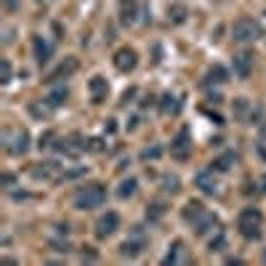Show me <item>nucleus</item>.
I'll list each match as a JSON object with an SVG mask.
<instances>
[{
	"label": "nucleus",
	"mask_w": 266,
	"mask_h": 266,
	"mask_svg": "<svg viewBox=\"0 0 266 266\" xmlns=\"http://www.w3.org/2000/svg\"><path fill=\"white\" fill-rule=\"evenodd\" d=\"M250 69H253V54H250V51H242V54H237V56H235V75L245 80V77L250 75Z\"/></svg>",
	"instance_id": "obj_10"
},
{
	"label": "nucleus",
	"mask_w": 266,
	"mask_h": 266,
	"mask_svg": "<svg viewBox=\"0 0 266 266\" xmlns=\"http://www.w3.org/2000/svg\"><path fill=\"white\" fill-rule=\"evenodd\" d=\"M218 248H224V235H218L216 239H210V250H218Z\"/></svg>",
	"instance_id": "obj_28"
},
{
	"label": "nucleus",
	"mask_w": 266,
	"mask_h": 266,
	"mask_svg": "<svg viewBox=\"0 0 266 266\" xmlns=\"http://www.w3.org/2000/svg\"><path fill=\"white\" fill-rule=\"evenodd\" d=\"M181 250H184V245H181V242H176V245H173V250H171V253H168V258H165V264H176V261H178V258H181Z\"/></svg>",
	"instance_id": "obj_24"
},
{
	"label": "nucleus",
	"mask_w": 266,
	"mask_h": 266,
	"mask_svg": "<svg viewBox=\"0 0 266 266\" xmlns=\"http://www.w3.org/2000/svg\"><path fill=\"white\" fill-rule=\"evenodd\" d=\"M133 192H136V178H128V181H122V184H120V189H118V194H120V197H131Z\"/></svg>",
	"instance_id": "obj_20"
},
{
	"label": "nucleus",
	"mask_w": 266,
	"mask_h": 266,
	"mask_svg": "<svg viewBox=\"0 0 266 266\" xmlns=\"http://www.w3.org/2000/svg\"><path fill=\"white\" fill-rule=\"evenodd\" d=\"M51 139H54V133H45V136H40V149H43V147H48V141H51Z\"/></svg>",
	"instance_id": "obj_31"
},
{
	"label": "nucleus",
	"mask_w": 266,
	"mask_h": 266,
	"mask_svg": "<svg viewBox=\"0 0 266 266\" xmlns=\"http://www.w3.org/2000/svg\"><path fill=\"white\" fill-rule=\"evenodd\" d=\"M32 45H35V59L40 61V64H45V61H48V56H51V48H48V43H45L40 35H35V37H32Z\"/></svg>",
	"instance_id": "obj_14"
},
{
	"label": "nucleus",
	"mask_w": 266,
	"mask_h": 266,
	"mask_svg": "<svg viewBox=\"0 0 266 266\" xmlns=\"http://www.w3.org/2000/svg\"><path fill=\"white\" fill-rule=\"evenodd\" d=\"M157 154H160V149L154 147V149H144V152H141V157H144V160H149V157H157Z\"/></svg>",
	"instance_id": "obj_29"
},
{
	"label": "nucleus",
	"mask_w": 266,
	"mask_h": 266,
	"mask_svg": "<svg viewBox=\"0 0 266 266\" xmlns=\"http://www.w3.org/2000/svg\"><path fill=\"white\" fill-rule=\"evenodd\" d=\"M144 245H147L144 239H125V242L120 245V253H122L125 258H136L141 250H144Z\"/></svg>",
	"instance_id": "obj_13"
},
{
	"label": "nucleus",
	"mask_w": 266,
	"mask_h": 266,
	"mask_svg": "<svg viewBox=\"0 0 266 266\" xmlns=\"http://www.w3.org/2000/svg\"><path fill=\"white\" fill-rule=\"evenodd\" d=\"M77 67H80V61L75 59V56H67L59 67L54 69V72H48V77H45V83H59V80H67L69 75L77 72Z\"/></svg>",
	"instance_id": "obj_6"
},
{
	"label": "nucleus",
	"mask_w": 266,
	"mask_h": 266,
	"mask_svg": "<svg viewBox=\"0 0 266 266\" xmlns=\"http://www.w3.org/2000/svg\"><path fill=\"white\" fill-rule=\"evenodd\" d=\"M3 184L11 186V184H14V176H11V173H5V176H3Z\"/></svg>",
	"instance_id": "obj_34"
},
{
	"label": "nucleus",
	"mask_w": 266,
	"mask_h": 266,
	"mask_svg": "<svg viewBox=\"0 0 266 266\" xmlns=\"http://www.w3.org/2000/svg\"><path fill=\"white\" fill-rule=\"evenodd\" d=\"M232 163H235V154H224V157H218L216 163H213V168H216V171H229Z\"/></svg>",
	"instance_id": "obj_22"
},
{
	"label": "nucleus",
	"mask_w": 266,
	"mask_h": 266,
	"mask_svg": "<svg viewBox=\"0 0 266 266\" xmlns=\"http://www.w3.org/2000/svg\"><path fill=\"white\" fill-rule=\"evenodd\" d=\"M232 37L239 43H250V40H256V37H261V27H258L253 19L242 16L239 22H235V27H232Z\"/></svg>",
	"instance_id": "obj_3"
},
{
	"label": "nucleus",
	"mask_w": 266,
	"mask_h": 266,
	"mask_svg": "<svg viewBox=\"0 0 266 266\" xmlns=\"http://www.w3.org/2000/svg\"><path fill=\"white\" fill-rule=\"evenodd\" d=\"M205 213L207 210H205V205L200 203V200H189V203L184 205V218H186V221H192V224H197Z\"/></svg>",
	"instance_id": "obj_11"
},
{
	"label": "nucleus",
	"mask_w": 266,
	"mask_h": 266,
	"mask_svg": "<svg viewBox=\"0 0 266 266\" xmlns=\"http://www.w3.org/2000/svg\"><path fill=\"white\" fill-rule=\"evenodd\" d=\"M88 90H90V101H93V104H101L104 99H107V93H109V83L104 80L101 75H96V77H90Z\"/></svg>",
	"instance_id": "obj_9"
},
{
	"label": "nucleus",
	"mask_w": 266,
	"mask_h": 266,
	"mask_svg": "<svg viewBox=\"0 0 266 266\" xmlns=\"http://www.w3.org/2000/svg\"><path fill=\"white\" fill-rule=\"evenodd\" d=\"M261 184H264V192H266V176H264V178H261Z\"/></svg>",
	"instance_id": "obj_36"
},
{
	"label": "nucleus",
	"mask_w": 266,
	"mask_h": 266,
	"mask_svg": "<svg viewBox=\"0 0 266 266\" xmlns=\"http://www.w3.org/2000/svg\"><path fill=\"white\" fill-rule=\"evenodd\" d=\"M186 16H189V11H186L184 5H171V8H168V19H171L173 24H184Z\"/></svg>",
	"instance_id": "obj_15"
},
{
	"label": "nucleus",
	"mask_w": 266,
	"mask_h": 266,
	"mask_svg": "<svg viewBox=\"0 0 266 266\" xmlns=\"http://www.w3.org/2000/svg\"><path fill=\"white\" fill-rule=\"evenodd\" d=\"M104 200H107V192H104L101 184H88V186H80L75 194V207L80 210H90V207H99Z\"/></svg>",
	"instance_id": "obj_2"
},
{
	"label": "nucleus",
	"mask_w": 266,
	"mask_h": 266,
	"mask_svg": "<svg viewBox=\"0 0 266 266\" xmlns=\"http://www.w3.org/2000/svg\"><path fill=\"white\" fill-rule=\"evenodd\" d=\"M115 69H118V72H133L136 69V64H139V54H136L133 48H120L118 54H115Z\"/></svg>",
	"instance_id": "obj_5"
},
{
	"label": "nucleus",
	"mask_w": 266,
	"mask_h": 266,
	"mask_svg": "<svg viewBox=\"0 0 266 266\" xmlns=\"http://www.w3.org/2000/svg\"><path fill=\"white\" fill-rule=\"evenodd\" d=\"M133 96H136V90H133V88H131V90H125V93H122V104H128V101L133 99Z\"/></svg>",
	"instance_id": "obj_30"
},
{
	"label": "nucleus",
	"mask_w": 266,
	"mask_h": 266,
	"mask_svg": "<svg viewBox=\"0 0 266 266\" xmlns=\"http://www.w3.org/2000/svg\"><path fill=\"white\" fill-rule=\"evenodd\" d=\"M88 144H90V147H88L90 152H101V149H104V147H101V139H90Z\"/></svg>",
	"instance_id": "obj_27"
},
{
	"label": "nucleus",
	"mask_w": 266,
	"mask_h": 266,
	"mask_svg": "<svg viewBox=\"0 0 266 266\" xmlns=\"http://www.w3.org/2000/svg\"><path fill=\"white\" fill-rule=\"evenodd\" d=\"M90 258V261H93V258H96V253H93V248H83V258Z\"/></svg>",
	"instance_id": "obj_32"
},
{
	"label": "nucleus",
	"mask_w": 266,
	"mask_h": 266,
	"mask_svg": "<svg viewBox=\"0 0 266 266\" xmlns=\"http://www.w3.org/2000/svg\"><path fill=\"white\" fill-rule=\"evenodd\" d=\"M197 186H200L203 192H207V194H213V192H216V181H213L210 176H207V173H200V176H197Z\"/></svg>",
	"instance_id": "obj_19"
},
{
	"label": "nucleus",
	"mask_w": 266,
	"mask_h": 266,
	"mask_svg": "<svg viewBox=\"0 0 266 266\" xmlns=\"http://www.w3.org/2000/svg\"><path fill=\"white\" fill-rule=\"evenodd\" d=\"M136 11H139V3H136V0H120V22L122 24H133Z\"/></svg>",
	"instance_id": "obj_12"
},
{
	"label": "nucleus",
	"mask_w": 266,
	"mask_h": 266,
	"mask_svg": "<svg viewBox=\"0 0 266 266\" xmlns=\"http://www.w3.org/2000/svg\"><path fill=\"white\" fill-rule=\"evenodd\" d=\"M0 83H11V61L8 59H0Z\"/></svg>",
	"instance_id": "obj_21"
},
{
	"label": "nucleus",
	"mask_w": 266,
	"mask_h": 266,
	"mask_svg": "<svg viewBox=\"0 0 266 266\" xmlns=\"http://www.w3.org/2000/svg\"><path fill=\"white\" fill-rule=\"evenodd\" d=\"M163 213H165V207H163V205H152V207L147 210V216H149V218H160Z\"/></svg>",
	"instance_id": "obj_26"
},
{
	"label": "nucleus",
	"mask_w": 266,
	"mask_h": 266,
	"mask_svg": "<svg viewBox=\"0 0 266 266\" xmlns=\"http://www.w3.org/2000/svg\"><path fill=\"white\" fill-rule=\"evenodd\" d=\"M160 107H163V112H176L178 104H176V99H173L171 93H165V96H163V104H160Z\"/></svg>",
	"instance_id": "obj_23"
},
{
	"label": "nucleus",
	"mask_w": 266,
	"mask_h": 266,
	"mask_svg": "<svg viewBox=\"0 0 266 266\" xmlns=\"http://www.w3.org/2000/svg\"><path fill=\"white\" fill-rule=\"evenodd\" d=\"M118 226H120V216L118 213H104V216L96 221V237L99 239H104V237H109V235H115L118 232Z\"/></svg>",
	"instance_id": "obj_7"
},
{
	"label": "nucleus",
	"mask_w": 266,
	"mask_h": 266,
	"mask_svg": "<svg viewBox=\"0 0 266 266\" xmlns=\"http://www.w3.org/2000/svg\"><path fill=\"white\" fill-rule=\"evenodd\" d=\"M45 101H48V107H51V109L61 107V104L67 101V88H56V90H54V93H51Z\"/></svg>",
	"instance_id": "obj_16"
},
{
	"label": "nucleus",
	"mask_w": 266,
	"mask_h": 266,
	"mask_svg": "<svg viewBox=\"0 0 266 266\" xmlns=\"http://www.w3.org/2000/svg\"><path fill=\"white\" fill-rule=\"evenodd\" d=\"M210 226H216V216H210V213H205V216L200 218L197 224H194V232H197V235H205V232L210 229Z\"/></svg>",
	"instance_id": "obj_18"
},
{
	"label": "nucleus",
	"mask_w": 266,
	"mask_h": 266,
	"mask_svg": "<svg viewBox=\"0 0 266 266\" xmlns=\"http://www.w3.org/2000/svg\"><path fill=\"white\" fill-rule=\"evenodd\" d=\"M261 224H264V216H261V210H256V207H245L237 218V229L245 239L261 237Z\"/></svg>",
	"instance_id": "obj_1"
},
{
	"label": "nucleus",
	"mask_w": 266,
	"mask_h": 266,
	"mask_svg": "<svg viewBox=\"0 0 266 266\" xmlns=\"http://www.w3.org/2000/svg\"><path fill=\"white\" fill-rule=\"evenodd\" d=\"M115 128H118V125H115V120H107V133H115Z\"/></svg>",
	"instance_id": "obj_33"
},
{
	"label": "nucleus",
	"mask_w": 266,
	"mask_h": 266,
	"mask_svg": "<svg viewBox=\"0 0 266 266\" xmlns=\"http://www.w3.org/2000/svg\"><path fill=\"white\" fill-rule=\"evenodd\" d=\"M3 141H5V149H8L11 154H24L30 147V133L24 131V128H14V131H5Z\"/></svg>",
	"instance_id": "obj_4"
},
{
	"label": "nucleus",
	"mask_w": 266,
	"mask_h": 266,
	"mask_svg": "<svg viewBox=\"0 0 266 266\" xmlns=\"http://www.w3.org/2000/svg\"><path fill=\"white\" fill-rule=\"evenodd\" d=\"M189 152H192V144H189V131L184 128V131H181V133L176 136V141L171 144V154H173L176 160H186V157H189Z\"/></svg>",
	"instance_id": "obj_8"
},
{
	"label": "nucleus",
	"mask_w": 266,
	"mask_h": 266,
	"mask_svg": "<svg viewBox=\"0 0 266 266\" xmlns=\"http://www.w3.org/2000/svg\"><path fill=\"white\" fill-rule=\"evenodd\" d=\"M5 5H8V8L14 11V8H16V0H5Z\"/></svg>",
	"instance_id": "obj_35"
},
{
	"label": "nucleus",
	"mask_w": 266,
	"mask_h": 266,
	"mask_svg": "<svg viewBox=\"0 0 266 266\" xmlns=\"http://www.w3.org/2000/svg\"><path fill=\"white\" fill-rule=\"evenodd\" d=\"M165 192H178V178L176 176H168L165 178Z\"/></svg>",
	"instance_id": "obj_25"
},
{
	"label": "nucleus",
	"mask_w": 266,
	"mask_h": 266,
	"mask_svg": "<svg viewBox=\"0 0 266 266\" xmlns=\"http://www.w3.org/2000/svg\"><path fill=\"white\" fill-rule=\"evenodd\" d=\"M205 83H207V86H210V83H216V86H221V83H226V69H224V67H213L210 72H207Z\"/></svg>",
	"instance_id": "obj_17"
},
{
	"label": "nucleus",
	"mask_w": 266,
	"mask_h": 266,
	"mask_svg": "<svg viewBox=\"0 0 266 266\" xmlns=\"http://www.w3.org/2000/svg\"><path fill=\"white\" fill-rule=\"evenodd\" d=\"M264 261H266V250H264Z\"/></svg>",
	"instance_id": "obj_37"
}]
</instances>
